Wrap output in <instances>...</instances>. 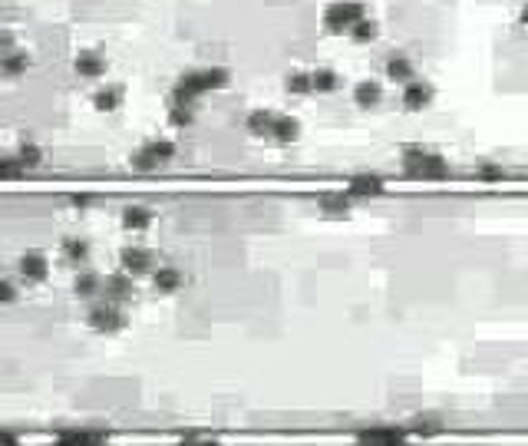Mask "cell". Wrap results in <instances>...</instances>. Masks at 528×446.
Returning <instances> with one entry per match:
<instances>
[{
	"label": "cell",
	"mask_w": 528,
	"mask_h": 446,
	"mask_svg": "<svg viewBox=\"0 0 528 446\" xmlns=\"http://www.w3.org/2000/svg\"><path fill=\"white\" fill-rule=\"evenodd\" d=\"M103 284H106V278H99L96 272H83V274H76L73 294L83 298V301H99L103 298Z\"/></svg>",
	"instance_id": "7c38bea8"
},
{
	"label": "cell",
	"mask_w": 528,
	"mask_h": 446,
	"mask_svg": "<svg viewBox=\"0 0 528 446\" xmlns=\"http://www.w3.org/2000/svg\"><path fill=\"white\" fill-rule=\"evenodd\" d=\"M17 274H20L27 284L46 281V274H50V262H46V255H44V251H27V255H20V262H17Z\"/></svg>",
	"instance_id": "52a82bcc"
},
{
	"label": "cell",
	"mask_w": 528,
	"mask_h": 446,
	"mask_svg": "<svg viewBox=\"0 0 528 446\" xmlns=\"http://www.w3.org/2000/svg\"><path fill=\"white\" fill-rule=\"evenodd\" d=\"M86 321L96 327V331L112 334V331H119V327H126V311H122V305H112V301H106V298H99V301H93V307H89Z\"/></svg>",
	"instance_id": "3957f363"
},
{
	"label": "cell",
	"mask_w": 528,
	"mask_h": 446,
	"mask_svg": "<svg viewBox=\"0 0 528 446\" xmlns=\"http://www.w3.org/2000/svg\"><path fill=\"white\" fill-rule=\"evenodd\" d=\"M321 208L327 215H347L350 212V196H344V192H323Z\"/></svg>",
	"instance_id": "7402d4cb"
},
{
	"label": "cell",
	"mask_w": 528,
	"mask_h": 446,
	"mask_svg": "<svg viewBox=\"0 0 528 446\" xmlns=\"http://www.w3.org/2000/svg\"><path fill=\"white\" fill-rule=\"evenodd\" d=\"M367 13L360 4H330L327 11H323V23H327V30L330 33H350L356 23L363 20Z\"/></svg>",
	"instance_id": "277c9868"
},
{
	"label": "cell",
	"mask_w": 528,
	"mask_h": 446,
	"mask_svg": "<svg viewBox=\"0 0 528 446\" xmlns=\"http://www.w3.org/2000/svg\"><path fill=\"white\" fill-rule=\"evenodd\" d=\"M175 155V142L169 139H152L146 142L142 149H136V153L129 155V165L132 169H139V172H155V169H162V165H169Z\"/></svg>",
	"instance_id": "7a4b0ae2"
},
{
	"label": "cell",
	"mask_w": 528,
	"mask_h": 446,
	"mask_svg": "<svg viewBox=\"0 0 528 446\" xmlns=\"http://www.w3.org/2000/svg\"><path fill=\"white\" fill-rule=\"evenodd\" d=\"M350 37H354L356 44H367V40H373V37H377V23L363 17V20H360L354 30H350Z\"/></svg>",
	"instance_id": "83f0119b"
},
{
	"label": "cell",
	"mask_w": 528,
	"mask_h": 446,
	"mask_svg": "<svg viewBox=\"0 0 528 446\" xmlns=\"http://www.w3.org/2000/svg\"><path fill=\"white\" fill-rule=\"evenodd\" d=\"M430 103H432V87H430V83H423V79H413L410 87L403 89V106L413 109V113H416V109H426Z\"/></svg>",
	"instance_id": "4fadbf2b"
},
{
	"label": "cell",
	"mask_w": 528,
	"mask_h": 446,
	"mask_svg": "<svg viewBox=\"0 0 528 446\" xmlns=\"http://www.w3.org/2000/svg\"><path fill=\"white\" fill-rule=\"evenodd\" d=\"M439 420H436V416H416V420H413V430H416V433H423V436H432V433H439Z\"/></svg>",
	"instance_id": "f1b7e54d"
},
{
	"label": "cell",
	"mask_w": 528,
	"mask_h": 446,
	"mask_svg": "<svg viewBox=\"0 0 528 446\" xmlns=\"http://www.w3.org/2000/svg\"><path fill=\"white\" fill-rule=\"evenodd\" d=\"M192 120H195L192 106H169V122H172V126L185 129V126H192Z\"/></svg>",
	"instance_id": "4316f807"
},
{
	"label": "cell",
	"mask_w": 528,
	"mask_h": 446,
	"mask_svg": "<svg viewBox=\"0 0 528 446\" xmlns=\"http://www.w3.org/2000/svg\"><path fill=\"white\" fill-rule=\"evenodd\" d=\"M245 126H248L251 136H258V139H271V136H274V126H278V116H274L271 109H255Z\"/></svg>",
	"instance_id": "5bb4252c"
},
{
	"label": "cell",
	"mask_w": 528,
	"mask_h": 446,
	"mask_svg": "<svg viewBox=\"0 0 528 446\" xmlns=\"http://www.w3.org/2000/svg\"><path fill=\"white\" fill-rule=\"evenodd\" d=\"M73 70H76V77L96 79L106 73V60H103V53H96V50H79L73 60Z\"/></svg>",
	"instance_id": "30bf717a"
},
{
	"label": "cell",
	"mask_w": 528,
	"mask_h": 446,
	"mask_svg": "<svg viewBox=\"0 0 528 446\" xmlns=\"http://www.w3.org/2000/svg\"><path fill=\"white\" fill-rule=\"evenodd\" d=\"M314 93H334L340 87V77H337L334 70H314Z\"/></svg>",
	"instance_id": "cb8c5ba5"
},
{
	"label": "cell",
	"mask_w": 528,
	"mask_h": 446,
	"mask_svg": "<svg viewBox=\"0 0 528 446\" xmlns=\"http://www.w3.org/2000/svg\"><path fill=\"white\" fill-rule=\"evenodd\" d=\"M50 446H109V436L99 430H63Z\"/></svg>",
	"instance_id": "9c48e42d"
},
{
	"label": "cell",
	"mask_w": 528,
	"mask_h": 446,
	"mask_svg": "<svg viewBox=\"0 0 528 446\" xmlns=\"http://www.w3.org/2000/svg\"><path fill=\"white\" fill-rule=\"evenodd\" d=\"M132 294H136V278L126 272H116V274H106V284H103V298L112 301V305H126Z\"/></svg>",
	"instance_id": "ba28073f"
},
{
	"label": "cell",
	"mask_w": 528,
	"mask_h": 446,
	"mask_svg": "<svg viewBox=\"0 0 528 446\" xmlns=\"http://www.w3.org/2000/svg\"><path fill=\"white\" fill-rule=\"evenodd\" d=\"M288 89L297 93V96H301V93H314V77L304 73V70H294L291 77H288Z\"/></svg>",
	"instance_id": "d4e9b609"
},
{
	"label": "cell",
	"mask_w": 528,
	"mask_h": 446,
	"mask_svg": "<svg viewBox=\"0 0 528 446\" xmlns=\"http://www.w3.org/2000/svg\"><path fill=\"white\" fill-rule=\"evenodd\" d=\"M60 258L66 265H86L89 262V245L83 238H63L60 245Z\"/></svg>",
	"instance_id": "ac0fdd59"
},
{
	"label": "cell",
	"mask_w": 528,
	"mask_h": 446,
	"mask_svg": "<svg viewBox=\"0 0 528 446\" xmlns=\"http://www.w3.org/2000/svg\"><path fill=\"white\" fill-rule=\"evenodd\" d=\"M119 272L132 274V278L155 274V255L149 248H142V245H129V248L119 251Z\"/></svg>",
	"instance_id": "5b68a950"
},
{
	"label": "cell",
	"mask_w": 528,
	"mask_h": 446,
	"mask_svg": "<svg viewBox=\"0 0 528 446\" xmlns=\"http://www.w3.org/2000/svg\"><path fill=\"white\" fill-rule=\"evenodd\" d=\"M0 288H4V301H13V294H17V288H13V281H11V278H7V281L0 284Z\"/></svg>",
	"instance_id": "4dcf8cb0"
},
{
	"label": "cell",
	"mask_w": 528,
	"mask_h": 446,
	"mask_svg": "<svg viewBox=\"0 0 528 446\" xmlns=\"http://www.w3.org/2000/svg\"><path fill=\"white\" fill-rule=\"evenodd\" d=\"M399 165L403 172L413 175V179H446L449 175V163L442 159L436 149H426V146H406L403 155H399Z\"/></svg>",
	"instance_id": "6da1fadb"
},
{
	"label": "cell",
	"mask_w": 528,
	"mask_h": 446,
	"mask_svg": "<svg viewBox=\"0 0 528 446\" xmlns=\"http://www.w3.org/2000/svg\"><path fill=\"white\" fill-rule=\"evenodd\" d=\"M182 446H221L218 440H205V436H195V433H188L182 440Z\"/></svg>",
	"instance_id": "f546056e"
},
{
	"label": "cell",
	"mask_w": 528,
	"mask_h": 446,
	"mask_svg": "<svg viewBox=\"0 0 528 446\" xmlns=\"http://www.w3.org/2000/svg\"><path fill=\"white\" fill-rule=\"evenodd\" d=\"M387 77L393 79V83H406V87H410L413 77H416V70H413L410 56H403V53L387 56Z\"/></svg>",
	"instance_id": "2e32d148"
},
{
	"label": "cell",
	"mask_w": 528,
	"mask_h": 446,
	"mask_svg": "<svg viewBox=\"0 0 528 446\" xmlns=\"http://www.w3.org/2000/svg\"><path fill=\"white\" fill-rule=\"evenodd\" d=\"M152 225V212L142 205H129L122 208V229L132 231V235H139V231H146Z\"/></svg>",
	"instance_id": "e0dca14e"
},
{
	"label": "cell",
	"mask_w": 528,
	"mask_h": 446,
	"mask_svg": "<svg viewBox=\"0 0 528 446\" xmlns=\"http://www.w3.org/2000/svg\"><path fill=\"white\" fill-rule=\"evenodd\" d=\"M354 99H356V106L373 109V106H380V99H383V89H380V83H373V79H363V83H356Z\"/></svg>",
	"instance_id": "d6986e66"
},
{
	"label": "cell",
	"mask_w": 528,
	"mask_h": 446,
	"mask_svg": "<svg viewBox=\"0 0 528 446\" xmlns=\"http://www.w3.org/2000/svg\"><path fill=\"white\" fill-rule=\"evenodd\" d=\"M27 53L23 50H4V56H0V70L7 73V77H20L23 70H27Z\"/></svg>",
	"instance_id": "44dd1931"
},
{
	"label": "cell",
	"mask_w": 528,
	"mask_h": 446,
	"mask_svg": "<svg viewBox=\"0 0 528 446\" xmlns=\"http://www.w3.org/2000/svg\"><path fill=\"white\" fill-rule=\"evenodd\" d=\"M73 205H89V196H73Z\"/></svg>",
	"instance_id": "1f68e13d"
},
{
	"label": "cell",
	"mask_w": 528,
	"mask_h": 446,
	"mask_svg": "<svg viewBox=\"0 0 528 446\" xmlns=\"http://www.w3.org/2000/svg\"><path fill=\"white\" fill-rule=\"evenodd\" d=\"M119 99H122V89H119V87H106V89H99L96 96H93V103H96L99 113H112V109L119 106Z\"/></svg>",
	"instance_id": "603a6c76"
},
{
	"label": "cell",
	"mask_w": 528,
	"mask_h": 446,
	"mask_svg": "<svg viewBox=\"0 0 528 446\" xmlns=\"http://www.w3.org/2000/svg\"><path fill=\"white\" fill-rule=\"evenodd\" d=\"M13 159H17V163L23 165V172H27V169H33V165H40V163H44V155H40V149H37V146H20Z\"/></svg>",
	"instance_id": "484cf974"
},
{
	"label": "cell",
	"mask_w": 528,
	"mask_h": 446,
	"mask_svg": "<svg viewBox=\"0 0 528 446\" xmlns=\"http://www.w3.org/2000/svg\"><path fill=\"white\" fill-rule=\"evenodd\" d=\"M387 185H383V179L373 172H363V175H354L350 182H347V196L350 198H370V196H380Z\"/></svg>",
	"instance_id": "8fae6325"
},
{
	"label": "cell",
	"mask_w": 528,
	"mask_h": 446,
	"mask_svg": "<svg viewBox=\"0 0 528 446\" xmlns=\"http://www.w3.org/2000/svg\"><path fill=\"white\" fill-rule=\"evenodd\" d=\"M301 136V122L294 120V116H278V126H274V136L271 139L281 142V146H288V142H294Z\"/></svg>",
	"instance_id": "ffe728a7"
},
{
	"label": "cell",
	"mask_w": 528,
	"mask_h": 446,
	"mask_svg": "<svg viewBox=\"0 0 528 446\" xmlns=\"http://www.w3.org/2000/svg\"><path fill=\"white\" fill-rule=\"evenodd\" d=\"M152 284H155V291H162V294H175L182 288V272H179L175 265H159L155 274H152Z\"/></svg>",
	"instance_id": "9a60e30c"
},
{
	"label": "cell",
	"mask_w": 528,
	"mask_h": 446,
	"mask_svg": "<svg viewBox=\"0 0 528 446\" xmlns=\"http://www.w3.org/2000/svg\"><path fill=\"white\" fill-rule=\"evenodd\" d=\"M354 446H406V430H397V426H370V430H360V433H356Z\"/></svg>",
	"instance_id": "8992f818"
}]
</instances>
